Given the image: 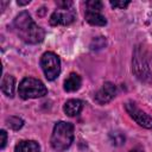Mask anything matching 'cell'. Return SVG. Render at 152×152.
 I'll return each instance as SVG.
<instances>
[{"label": "cell", "mask_w": 152, "mask_h": 152, "mask_svg": "<svg viewBox=\"0 0 152 152\" xmlns=\"http://www.w3.org/2000/svg\"><path fill=\"white\" fill-rule=\"evenodd\" d=\"M13 30L15 34L27 44H38L44 39L45 32L38 26L27 12L19 13L13 20Z\"/></svg>", "instance_id": "1"}, {"label": "cell", "mask_w": 152, "mask_h": 152, "mask_svg": "<svg viewBox=\"0 0 152 152\" xmlns=\"http://www.w3.org/2000/svg\"><path fill=\"white\" fill-rule=\"evenodd\" d=\"M74 140V126L70 122L59 121L55 125L51 134V146L55 151L62 152L70 147Z\"/></svg>", "instance_id": "2"}, {"label": "cell", "mask_w": 152, "mask_h": 152, "mask_svg": "<svg viewBox=\"0 0 152 152\" xmlns=\"http://www.w3.org/2000/svg\"><path fill=\"white\" fill-rule=\"evenodd\" d=\"M18 94L24 100L37 99L46 95L48 88L40 80H37L33 77H25L18 87Z\"/></svg>", "instance_id": "3"}, {"label": "cell", "mask_w": 152, "mask_h": 152, "mask_svg": "<svg viewBox=\"0 0 152 152\" xmlns=\"http://www.w3.org/2000/svg\"><path fill=\"white\" fill-rule=\"evenodd\" d=\"M40 66L44 71L45 77L49 81H53L55 78L58 77V75L61 72L59 57L56 53L48 51V52L43 53V56L40 57Z\"/></svg>", "instance_id": "4"}, {"label": "cell", "mask_w": 152, "mask_h": 152, "mask_svg": "<svg viewBox=\"0 0 152 152\" xmlns=\"http://www.w3.org/2000/svg\"><path fill=\"white\" fill-rule=\"evenodd\" d=\"M125 109L129 114V116L139 126H141L144 128H147V129H151L152 128V118L148 114H146L145 112H142L141 109H139L134 102H131L129 101V102L125 103Z\"/></svg>", "instance_id": "5"}, {"label": "cell", "mask_w": 152, "mask_h": 152, "mask_svg": "<svg viewBox=\"0 0 152 152\" xmlns=\"http://www.w3.org/2000/svg\"><path fill=\"white\" fill-rule=\"evenodd\" d=\"M75 11L71 8H61L57 7V10L53 11V13L50 17V25L57 26V25H70L75 20Z\"/></svg>", "instance_id": "6"}, {"label": "cell", "mask_w": 152, "mask_h": 152, "mask_svg": "<svg viewBox=\"0 0 152 152\" xmlns=\"http://www.w3.org/2000/svg\"><path fill=\"white\" fill-rule=\"evenodd\" d=\"M133 71L137 75V77L140 78L141 81H146L147 78L151 77V70H150L148 63H147L146 58L142 55H140L139 49H137L135 50V53H134Z\"/></svg>", "instance_id": "7"}, {"label": "cell", "mask_w": 152, "mask_h": 152, "mask_svg": "<svg viewBox=\"0 0 152 152\" xmlns=\"http://www.w3.org/2000/svg\"><path fill=\"white\" fill-rule=\"evenodd\" d=\"M115 95H116V87L110 82H106L101 87V89L95 94V101L99 104H104L112 101Z\"/></svg>", "instance_id": "8"}, {"label": "cell", "mask_w": 152, "mask_h": 152, "mask_svg": "<svg viewBox=\"0 0 152 152\" xmlns=\"http://www.w3.org/2000/svg\"><path fill=\"white\" fill-rule=\"evenodd\" d=\"M84 18L90 24V25H95V26H104L107 24L106 18L101 14V11H96V10H87L84 13Z\"/></svg>", "instance_id": "9"}, {"label": "cell", "mask_w": 152, "mask_h": 152, "mask_svg": "<svg viewBox=\"0 0 152 152\" xmlns=\"http://www.w3.org/2000/svg\"><path fill=\"white\" fill-rule=\"evenodd\" d=\"M83 108V103L81 100H76V99H71V100H68L63 107V110L64 113L68 115V116H76L81 113Z\"/></svg>", "instance_id": "10"}, {"label": "cell", "mask_w": 152, "mask_h": 152, "mask_svg": "<svg viewBox=\"0 0 152 152\" xmlns=\"http://www.w3.org/2000/svg\"><path fill=\"white\" fill-rule=\"evenodd\" d=\"M81 83H82V80H81V76L76 72H71L66 80L64 81V90L68 91V93H71V91H76L80 89L81 87Z\"/></svg>", "instance_id": "11"}, {"label": "cell", "mask_w": 152, "mask_h": 152, "mask_svg": "<svg viewBox=\"0 0 152 152\" xmlns=\"http://www.w3.org/2000/svg\"><path fill=\"white\" fill-rule=\"evenodd\" d=\"M14 152H40V147L34 140H21L17 144Z\"/></svg>", "instance_id": "12"}, {"label": "cell", "mask_w": 152, "mask_h": 152, "mask_svg": "<svg viewBox=\"0 0 152 152\" xmlns=\"http://www.w3.org/2000/svg\"><path fill=\"white\" fill-rule=\"evenodd\" d=\"M1 90L6 96L13 97L14 95V77L11 75H4L1 80Z\"/></svg>", "instance_id": "13"}, {"label": "cell", "mask_w": 152, "mask_h": 152, "mask_svg": "<svg viewBox=\"0 0 152 152\" xmlns=\"http://www.w3.org/2000/svg\"><path fill=\"white\" fill-rule=\"evenodd\" d=\"M109 140L114 146H121L125 142V135L121 132H112L109 134Z\"/></svg>", "instance_id": "14"}, {"label": "cell", "mask_w": 152, "mask_h": 152, "mask_svg": "<svg viewBox=\"0 0 152 152\" xmlns=\"http://www.w3.org/2000/svg\"><path fill=\"white\" fill-rule=\"evenodd\" d=\"M7 125H8L12 129H15V131H17V129H19V128L23 127L24 121H23V119L18 118V116H11V118L7 119Z\"/></svg>", "instance_id": "15"}, {"label": "cell", "mask_w": 152, "mask_h": 152, "mask_svg": "<svg viewBox=\"0 0 152 152\" xmlns=\"http://www.w3.org/2000/svg\"><path fill=\"white\" fill-rule=\"evenodd\" d=\"M106 46V39L103 37H96L95 39H93L91 44H90V48L93 50L95 49H102Z\"/></svg>", "instance_id": "16"}, {"label": "cell", "mask_w": 152, "mask_h": 152, "mask_svg": "<svg viewBox=\"0 0 152 152\" xmlns=\"http://www.w3.org/2000/svg\"><path fill=\"white\" fill-rule=\"evenodd\" d=\"M87 10H96V11H101L102 10V2L99 0H89L86 2Z\"/></svg>", "instance_id": "17"}, {"label": "cell", "mask_w": 152, "mask_h": 152, "mask_svg": "<svg viewBox=\"0 0 152 152\" xmlns=\"http://www.w3.org/2000/svg\"><path fill=\"white\" fill-rule=\"evenodd\" d=\"M131 1H110V5L113 7H116V8H126L128 5H129Z\"/></svg>", "instance_id": "18"}, {"label": "cell", "mask_w": 152, "mask_h": 152, "mask_svg": "<svg viewBox=\"0 0 152 152\" xmlns=\"http://www.w3.org/2000/svg\"><path fill=\"white\" fill-rule=\"evenodd\" d=\"M57 7L61 8H71L72 7V1H56Z\"/></svg>", "instance_id": "19"}, {"label": "cell", "mask_w": 152, "mask_h": 152, "mask_svg": "<svg viewBox=\"0 0 152 152\" xmlns=\"http://www.w3.org/2000/svg\"><path fill=\"white\" fill-rule=\"evenodd\" d=\"M0 135H1V145H0V147L4 148L5 145H6V141H7V134H6V132H5L4 129H1Z\"/></svg>", "instance_id": "20"}, {"label": "cell", "mask_w": 152, "mask_h": 152, "mask_svg": "<svg viewBox=\"0 0 152 152\" xmlns=\"http://www.w3.org/2000/svg\"><path fill=\"white\" fill-rule=\"evenodd\" d=\"M27 4H30V0H26V1H18V5H27Z\"/></svg>", "instance_id": "21"}, {"label": "cell", "mask_w": 152, "mask_h": 152, "mask_svg": "<svg viewBox=\"0 0 152 152\" xmlns=\"http://www.w3.org/2000/svg\"><path fill=\"white\" fill-rule=\"evenodd\" d=\"M131 152H144L141 148H134V150H132Z\"/></svg>", "instance_id": "22"}]
</instances>
